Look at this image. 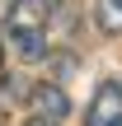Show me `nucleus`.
Returning a JSON list of instances; mask_svg holds the SVG:
<instances>
[{
    "instance_id": "6",
    "label": "nucleus",
    "mask_w": 122,
    "mask_h": 126,
    "mask_svg": "<svg viewBox=\"0 0 122 126\" xmlns=\"http://www.w3.org/2000/svg\"><path fill=\"white\" fill-rule=\"evenodd\" d=\"M0 65H5V61H0Z\"/></svg>"
},
{
    "instance_id": "3",
    "label": "nucleus",
    "mask_w": 122,
    "mask_h": 126,
    "mask_svg": "<svg viewBox=\"0 0 122 126\" xmlns=\"http://www.w3.org/2000/svg\"><path fill=\"white\" fill-rule=\"evenodd\" d=\"M28 98H33V112H38V117H52V122H56V117L71 112V98H66L56 84H33Z\"/></svg>"
},
{
    "instance_id": "5",
    "label": "nucleus",
    "mask_w": 122,
    "mask_h": 126,
    "mask_svg": "<svg viewBox=\"0 0 122 126\" xmlns=\"http://www.w3.org/2000/svg\"><path fill=\"white\" fill-rule=\"evenodd\" d=\"M28 126H56V122H52V117H33Z\"/></svg>"
},
{
    "instance_id": "2",
    "label": "nucleus",
    "mask_w": 122,
    "mask_h": 126,
    "mask_svg": "<svg viewBox=\"0 0 122 126\" xmlns=\"http://www.w3.org/2000/svg\"><path fill=\"white\" fill-rule=\"evenodd\" d=\"M85 126H122V79H103L99 94L89 98Z\"/></svg>"
},
{
    "instance_id": "1",
    "label": "nucleus",
    "mask_w": 122,
    "mask_h": 126,
    "mask_svg": "<svg viewBox=\"0 0 122 126\" xmlns=\"http://www.w3.org/2000/svg\"><path fill=\"white\" fill-rule=\"evenodd\" d=\"M47 14H52L47 0H14L5 14V37L14 47V56L28 65H38L47 56Z\"/></svg>"
},
{
    "instance_id": "4",
    "label": "nucleus",
    "mask_w": 122,
    "mask_h": 126,
    "mask_svg": "<svg viewBox=\"0 0 122 126\" xmlns=\"http://www.w3.org/2000/svg\"><path fill=\"white\" fill-rule=\"evenodd\" d=\"M94 23H99V33L122 37V0H94Z\"/></svg>"
}]
</instances>
